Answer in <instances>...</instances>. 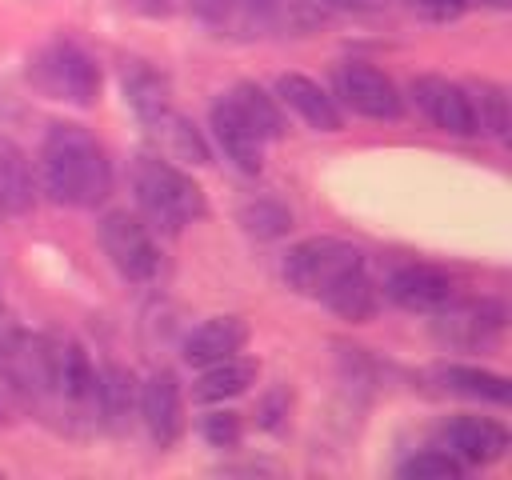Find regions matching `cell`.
Returning a JSON list of instances; mask_svg holds the SVG:
<instances>
[{
	"label": "cell",
	"instance_id": "30bf717a",
	"mask_svg": "<svg viewBox=\"0 0 512 480\" xmlns=\"http://www.w3.org/2000/svg\"><path fill=\"white\" fill-rule=\"evenodd\" d=\"M336 88L344 96V104L368 120H396L400 116V92L396 84L372 68V64H344L336 72Z\"/></svg>",
	"mask_w": 512,
	"mask_h": 480
},
{
	"label": "cell",
	"instance_id": "1f68e13d",
	"mask_svg": "<svg viewBox=\"0 0 512 480\" xmlns=\"http://www.w3.org/2000/svg\"><path fill=\"white\" fill-rule=\"evenodd\" d=\"M12 328V320H8V308H4V300H0V336Z\"/></svg>",
	"mask_w": 512,
	"mask_h": 480
},
{
	"label": "cell",
	"instance_id": "7c38bea8",
	"mask_svg": "<svg viewBox=\"0 0 512 480\" xmlns=\"http://www.w3.org/2000/svg\"><path fill=\"white\" fill-rule=\"evenodd\" d=\"M388 296L408 312H436L452 300V280L432 264H404L388 276Z\"/></svg>",
	"mask_w": 512,
	"mask_h": 480
},
{
	"label": "cell",
	"instance_id": "52a82bcc",
	"mask_svg": "<svg viewBox=\"0 0 512 480\" xmlns=\"http://www.w3.org/2000/svg\"><path fill=\"white\" fill-rule=\"evenodd\" d=\"M504 324V308L492 300H448L436 308V336L452 348L488 344Z\"/></svg>",
	"mask_w": 512,
	"mask_h": 480
},
{
	"label": "cell",
	"instance_id": "3957f363",
	"mask_svg": "<svg viewBox=\"0 0 512 480\" xmlns=\"http://www.w3.org/2000/svg\"><path fill=\"white\" fill-rule=\"evenodd\" d=\"M28 80L48 100H64L76 108H88L100 96V68L72 40H48L44 48H36L28 60Z\"/></svg>",
	"mask_w": 512,
	"mask_h": 480
},
{
	"label": "cell",
	"instance_id": "83f0119b",
	"mask_svg": "<svg viewBox=\"0 0 512 480\" xmlns=\"http://www.w3.org/2000/svg\"><path fill=\"white\" fill-rule=\"evenodd\" d=\"M200 432L212 448H236L240 444V416L228 412V408H216V412H204L200 416Z\"/></svg>",
	"mask_w": 512,
	"mask_h": 480
},
{
	"label": "cell",
	"instance_id": "5bb4252c",
	"mask_svg": "<svg viewBox=\"0 0 512 480\" xmlns=\"http://www.w3.org/2000/svg\"><path fill=\"white\" fill-rule=\"evenodd\" d=\"M212 136H216V144H220V152L240 168V172H260V164H264V140L244 124V116L232 108V100L228 96H220L216 104H212Z\"/></svg>",
	"mask_w": 512,
	"mask_h": 480
},
{
	"label": "cell",
	"instance_id": "4316f807",
	"mask_svg": "<svg viewBox=\"0 0 512 480\" xmlns=\"http://www.w3.org/2000/svg\"><path fill=\"white\" fill-rule=\"evenodd\" d=\"M400 476L404 480H460L464 464L448 448H428V452H416L412 460H404Z\"/></svg>",
	"mask_w": 512,
	"mask_h": 480
},
{
	"label": "cell",
	"instance_id": "4dcf8cb0",
	"mask_svg": "<svg viewBox=\"0 0 512 480\" xmlns=\"http://www.w3.org/2000/svg\"><path fill=\"white\" fill-rule=\"evenodd\" d=\"M328 8H340V12H364L372 8V0H324Z\"/></svg>",
	"mask_w": 512,
	"mask_h": 480
},
{
	"label": "cell",
	"instance_id": "ac0fdd59",
	"mask_svg": "<svg viewBox=\"0 0 512 480\" xmlns=\"http://www.w3.org/2000/svg\"><path fill=\"white\" fill-rule=\"evenodd\" d=\"M256 372H260L256 360H248V356H224L216 364H204V372L196 380V396L200 400H212V404L232 400V396H244L256 384Z\"/></svg>",
	"mask_w": 512,
	"mask_h": 480
},
{
	"label": "cell",
	"instance_id": "9c48e42d",
	"mask_svg": "<svg viewBox=\"0 0 512 480\" xmlns=\"http://www.w3.org/2000/svg\"><path fill=\"white\" fill-rule=\"evenodd\" d=\"M136 408H140V420L152 436V444L160 448H172L184 432V404H180V384L172 372H152L140 392H136Z\"/></svg>",
	"mask_w": 512,
	"mask_h": 480
},
{
	"label": "cell",
	"instance_id": "9a60e30c",
	"mask_svg": "<svg viewBox=\"0 0 512 480\" xmlns=\"http://www.w3.org/2000/svg\"><path fill=\"white\" fill-rule=\"evenodd\" d=\"M276 100L280 104H288L308 128H316V132H340V108L332 104V96L316 84V80H308V76H300V72H284L280 80H276Z\"/></svg>",
	"mask_w": 512,
	"mask_h": 480
},
{
	"label": "cell",
	"instance_id": "ba28073f",
	"mask_svg": "<svg viewBox=\"0 0 512 480\" xmlns=\"http://www.w3.org/2000/svg\"><path fill=\"white\" fill-rule=\"evenodd\" d=\"M48 348V384L52 396L64 404H92L96 400V368L88 352L68 336H44Z\"/></svg>",
	"mask_w": 512,
	"mask_h": 480
},
{
	"label": "cell",
	"instance_id": "cb8c5ba5",
	"mask_svg": "<svg viewBox=\"0 0 512 480\" xmlns=\"http://www.w3.org/2000/svg\"><path fill=\"white\" fill-rule=\"evenodd\" d=\"M468 104H472V124L476 132H488L496 140H508V96L500 84L488 80H472L468 88Z\"/></svg>",
	"mask_w": 512,
	"mask_h": 480
},
{
	"label": "cell",
	"instance_id": "277c9868",
	"mask_svg": "<svg viewBox=\"0 0 512 480\" xmlns=\"http://www.w3.org/2000/svg\"><path fill=\"white\" fill-rule=\"evenodd\" d=\"M360 248L332 240V236H308L296 248H288L284 256V280L288 288H296L300 296H324L340 276H348L352 268H360Z\"/></svg>",
	"mask_w": 512,
	"mask_h": 480
},
{
	"label": "cell",
	"instance_id": "d6a6232c",
	"mask_svg": "<svg viewBox=\"0 0 512 480\" xmlns=\"http://www.w3.org/2000/svg\"><path fill=\"white\" fill-rule=\"evenodd\" d=\"M480 4H488V8H508L512 0H480Z\"/></svg>",
	"mask_w": 512,
	"mask_h": 480
},
{
	"label": "cell",
	"instance_id": "5b68a950",
	"mask_svg": "<svg viewBox=\"0 0 512 480\" xmlns=\"http://www.w3.org/2000/svg\"><path fill=\"white\" fill-rule=\"evenodd\" d=\"M100 248L104 256L112 260V268L124 276V280H152L156 268H160V252H156V240L148 232L144 220H136L132 212H108L100 220Z\"/></svg>",
	"mask_w": 512,
	"mask_h": 480
},
{
	"label": "cell",
	"instance_id": "7a4b0ae2",
	"mask_svg": "<svg viewBox=\"0 0 512 480\" xmlns=\"http://www.w3.org/2000/svg\"><path fill=\"white\" fill-rule=\"evenodd\" d=\"M132 188H136V200H140L144 216L164 232H180L184 224H192L208 212L200 184L188 172H180L176 164L160 160V156H140L136 160Z\"/></svg>",
	"mask_w": 512,
	"mask_h": 480
},
{
	"label": "cell",
	"instance_id": "e0dca14e",
	"mask_svg": "<svg viewBox=\"0 0 512 480\" xmlns=\"http://www.w3.org/2000/svg\"><path fill=\"white\" fill-rule=\"evenodd\" d=\"M124 100H128V108L152 128L164 112H172V100H168V80L152 68V64H144V60H132L128 68H124Z\"/></svg>",
	"mask_w": 512,
	"mask_h": 480
},
{
	"label": "cell",
	"instance_id": "8992f818",
	"mask_svg": "<svg viewBox=\"0 0 512 480\" xmlns=\"http://www.w3.org/2000/svg\"><path fill=\"white\" fill-rule=\"evenodd\" d=\"M0 380L28 396V400H44L52 396V384H48V348H44V336H32V332H20L16 324L0 336Z\"/></svg>",
	"mask_w": 512,
	"mask_h": 480
},
{
	"label": "cell",
	"instance_id": "d4e9b609",
	"mask_svg": "<svg viewBox=\"0 0 512 480\" xmlns=\"http://www.w3.org/2000/svg\"><path fill=\"white\" fill-rule=\"evenodd\" d=\"M152 132L160 136V148H164V156H168V160L208 164V148H204L200 132H196V128H192L184 116H176V112H164V116L152 124Z\"/></svg>",
	"mask_w": 512,
	"mask_h": 480
},
{
	"label": "cell",
	"instance_id": "6da1fadb",
	"mask_svg": "<svg viewBox=\"0 0 512 480\" xmlns=\"http://www.w3.org/2000/svg\"><path fill=\"white\" fill-rule=\"evenodd\" d=\"M40 184L48 200L68 208H92L112 188L104 148L80 124H52L40 148Z\"/></svg>",
	"mask_w": 512,
	"mask_h": 480
},
{
	"label": "cell",
	"instance_id": "4fadbf2b",
	"mask_svg": "<svg viewBox=\"0 0 512 480\" xmlns=\"http://www.w3.org/2000/svg\"><path fill=\"white\" fill-rule=\"evenodd\" d=\"M444 444L460 464H492L508 448V432L488 416H456L444 428Z\"/></svg>",
	"mask_w": 512,
	"mask_h": 480
},
{
	"label": "cell",
	"instance_id": "8fae6325",
	"mask_svg": "<svg viewBox=\"0 0 512 480\" xmlns=\"http://www.w3.org/2000/svg\"><path fill=\"white\" fill-rule=\"evenodd\" d=\"M412 100L440 132H452V136H472L476 132L472 104H468V92L460 84H452L444 76H416L412 80Z\"/></svg>",
	"mask_w": 512,
	"mask_h": 480
},
{
	"label": "cell",
	"instance_id": "7402d4cb",
	"mask_svg": "<svg viewBox=\"0 0 512 480\" xmlns=\"http://www.w3.org/2000/svg\"><path fill=\"white\" fill-rule=\"evenodd\" d=\"M436 380L460 396H472V400H488V404L512 400V384L500 372H484V368H468V364H444V368H436Z\"/></svg>",
	"mask_w": 512,
	"mask_h": 480
},
{
	"label": "cell",
	"instance_id": "484cf974",
	"mask_svg": "<svg viewBox=\"0 0 512 480\" xmlns=\"http://www.w3.org/2000/svg\"><path fill=\"white\" fill-rule=\"evenodd\" d=\"M240 224H244V232L256 236V240H276V236H284V232L292 228V212H288L280 200L260 196V200H248V204L240 208Z\"/></svg>",
	"mask_w": 512,
	"mask_h": 480
},
{
	"label": "cell",
	"instance_id": "d6986e66",
	"mask_svg": "<svg viewBox=\"0 0 512 480\" xmlns=\"http://www.w3.org/2000/svg\"><path fill=\"white\" fill-rule=\"evenodd\" d=\"M36 200V184H32V168L24 160V152L0 136V212H28Z\"/></svg>",
	"mask_w": 512,
	"mask_h": 480
},
{
	"label": "cell",
	"instance_id": "2e32d148",
	"mask_svg": "<svg viewBox=\"0 0 512 480\" xmlns=\"http://www.w3.org/2000/svg\"><path fill=\"white\" fill-rule=\"evenodd\" d=\"M244 344H248V324L240 316H212V320H204L200 328L188 332L184 360L204 368V364H216L224 356H236Z\"/></svg>",
	"mask_w": 512,
	"mask_h": 480
},
{
	"label": "cell",
	"instance_id": "603a6c76",
	"mask_svg": "<svg viewBox=\"0 0 512 480\" xmlns=\"http://www.w3.org/2000/svg\"><path fill=\"white\" fill-rule=\"evenodd\" d=\"M228 100H232V108L244 116V124H248L260 140H276V136L284 132V116H280V108H276V96H268L260 84L244 80V84H236V88L228 92Z\"/></svg>",
	"mask_w": 512,
	"mask_h": 480
},
{
	"label": "cell",
	"instance_id": "ffe728a7",
	"mask_svg": "<svg viewBox=\"0 0 512 480\" xmlns=\"http://www.w3.org/2000/svg\"><path fill=\"white\" fill-rule=\"evenodd\" d=\"M92 408L104 416L108 428H124L132 408H136V380L132 372H124L120 364H108L104 372H96V400Z\"/></svg>",
	"mask_w": 512,
	"mask_h": 480
},
{
	"label": "cell",
	"instance_id": "f546056e",
	"mask_svg": "<svg viewBox=\"0 0 512 480\" xmlns=\"http://www.w3.org/2000/svg\"><path fill=\"white\" fill-rule=\"evenodd\" d=\"M280 4H284V0H240V8H244L248 16H272Z\"/></svg>",
	"mask_w": 512,
	"mask_h": 480
},
{
	"label": "cell",
	"instance_id": "44dd1931",
	"mask_svg": "<svg viewBox=\"0 0 512 480\" xmlns=\"http://www.w3.org/2000/svg\"><path fill=\"white\" fill-rule=\"evenodd\" d=\"M320 300H324L336 316H344V320H352V324H364V320H372V312H376V288H372L364 264L352 268L348 276H340Z\"/></svg>",
	"mask_w": 512,
	"mask_h": 480
},
{
	"label": "cell",
	"instance_id": "f1b7e54d",
	"mask_svg": "<svg viewBox=\"0 0 512 480\" xmlns=\"http://www.w3.org/2000/svg\"><path fill=\"white\" fill-rule=\"evenodd\" d=\"M412 8H420V12H428L432 20H452V16H460L464 12V4L468 0H408Z\"/></svg>",
	"mask_w": 512,
	"mask_h": 480
}]
</instances>
